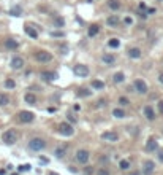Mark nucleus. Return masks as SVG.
<instances>
[{
	"label": "nucleus",
	"instance_id": "obj_1",
	"mask_svg": "<svg viewBox=\"0 0 163 175\" xmlns=\"http://www.w3.org/2000/svg\"><path fill=\"white\" fill-rule=\"evenodd\" d=\"M2 140L5 142L7 145H13L17 142V132L15 131V129H8V131H5L2 134Z\"/></svg>",
	"mask_w": 163,
	"mask_h": 175
},
{
	"label": "nucleus",
	"instance_id": "obj_2",
	"mask_svg": "<svg viewBox=\"0 0 163 175\" xmlns=\"http://www.w3.org/2000/svg\"><path fill=\"white\" fill-rule=\"evenodd\" d=\"M44 146H46V142L43 139H40V137H35V139H32L29 142V148L32 151H41L44 150Z\"/></svg>",
	"mask_w": 163,
	"mask_h": 175
},
{
	"label": "nucleus",
	"instance_id": "obj_3",
	"mask_svg": "<svg viewBox=\"0 0 163 175\" xmlns=\"http://www.w3.org/2000/svg\"><path fill=\"white\" fill-rule=\"evenodd\" d=\"M35 61H38L41 64H48V62L52 61V54L44 51V49H40V51L35 53Z\"/></svg>",
	"mask_w": 163,
	"mask_h": 175
},
{
	"label": "nucleus",
	"instance_id": "obj_4",
	"mask_svg": "<svg viewBox=\"0 0 163 175\" xmlns=\"http://www.w3.org/2000/svg\"><path fill=\"white\" fill-rule=\"evenodd\" d=\"M59 132H60L63 137H71V135L74 134V129H73L71 124H68V123H60Z\"/></svg>",
	"mask_w": 163,
	"mask_h": 175
},
{
	"label": "nucleus",
	"instance_id": "obj_5",
	"mask_svg": "<svg viewBox=\"0 0 163 175\" xmlns=\"http://www.w3.org/2000/svg\"><path fill=\"white\" fill-rule=\"evenodd\" d=\"M17 119H19L21 123H32L35 119V115L32 113V112H27V110H24V112L17 113Z\"/></svg>",
	"mask_w": 163,
	"mask_h": 175
},
{
	"label": "nucleus",
	"instance_id": "obj_6",
	"mask_svg": "<svg viewBox=\"0 0 163 175\" xmlns=\"http://www.w3.org/2000/svg\"><path fill=\"white\" fill-rule=\"evenodd\" d=\"M73 72H74V75H78V76H87L89 75V68H87V65H82V64L74 65Z\"/></svg>",
	"mask_w": 163,
	"mask_h": 175
},
{
	"label": "nucleus",
	"instance_id": "obj_7",
	"mask_svg": "<svg viewBox=\"0 0 163 175\" xmlns=\"http://www.w3.org/2000/svg\"><path fill=\"white\" fill-rule=\"evenodd\" d=\"M101 139L106 140V142H117L119 140V134L114 132V131H106V132L101 134Z\"/></svg>",
	"mask_w": 163,
	"mask_h": 175
},
{
	"label": "nucleus",
	"instance_id": "obj_8",
	"mask_svg": "<svg viewBox=\"0 0 163 175\" xmlns=\"http://www.w3.org/2000/svg\"><path fill=\"white\" fill-rule=\"evenodd\" d=\"M133 86H135V89H136V93H139V94H146L147 93V85L143 80H136L133 83Z\"/></svg>",
	"mask_w": 163,
	"mask_h": 175
},
{
	"label": "nucleus",
	"instance_id": "obj_9",
	"mask_svg": "<svg viewBox=\"0 0 163 175\" xmlns=\"http://www.w3.org/2000/svg\"><path fill=\"white\" fill-rule=\"evenodd\" d=\"M76 159L79 161V162L86 164L87 161H89V151L87 150H78L76 151Z\"/></svg>",
	"mask_w": 163,
	"mask_h": 175
},
{
	"label": "nucleus",
	"instance_id": "obj_10",
	"mask_svg": "<svg viewBox=\"0 0 163 175\" xmlns=\"http://www.w3.org/2000/svg\"><path fill=\"white\" fill-rule=\"evenodd\" d=\"M10 65H11L13 70H19V68H22V65H24V59L22 57H13Z\"/></svg>",
	"mask_w": 163,
	"mask_h": 175
},
{
	"label": "nucleus",
	"instance_id": "obj_11",
	"mask_svg": "<svg viewBox=\"0 0 163 175\" xmlns=\"http://www.w3.org/2000/svg\"><path fill=\"white\" fill-rule=\"evenodd\" d=\"M154 169H155V164H154V161H146V162H144L143 172H144V175H151V174L154 172Z\"/></svg>",
	"mask_w": 163,
	"mask_h": 175
},
{
	"label": "nucleus",
	"instance_id": "obj_12",
	"mask_svg": "<svg viewBox=\"0 0 163 175\" xmlns=\"http://www.w3.org/2000/svg\"><path fill=\"white\" fill-rule=\"evenodd\" d=\"M119 22H120V19H119V16H116V15H111L108 19H106V24L109 27H117Z\"/></svg>",
	"mask_w": 163,
	"mask_h": 175
},
{
	"label": "nucleus",
	"instance_id": "obj_13",
	"mask_svg": "<svg viewBox=\"0 0 163 175\" xmlns=\"http://www.w3.org/2000/svg\"><path fill=\"white\" fill-rule=\"evenodd\" d=\"M146 150L151 153V151H157L158 150V143H157V140H154V139H151V140H147V143H146Z\"/></svg>",
	"mask_w": 163,
	"mask_h": 175
},
{
	"label": "nucleus",
	"instance_id": "obj_14",
	"mask_svg": "<svg viewBox=\"0 0 163 175\" xmlns=\"http://www.w3.org/2000/svg\"><path fill=\"white\" fill-rule=\"evenodd\" d=\"M128 57L139 59V57H141V49H139V48H130L128 49Z\"/></svg>",
	"mask_w": 163,
	"mask_h": 175
},
{
	"label": "nucleus",
	"instance_id": "obj_15",
	"mask_svg": "<svg viewBox=\"0 0 163 175\" xmlns=\"http://www.w3.org/2000/svg\"><path fill=\"white\" fill-rule=\"evenodd\" d=\"M144 115H146L147 119H155V113H154V108L151 107V105H147V107H144Z\"/></svg>",
	"mask_w": 163,
	"mask_h": 175
},
{
	"label": "nucleus",
	"instance_id": "obj_16",
	"mask_svg": "<svg viewBox=\"0 0 163 175\" xmlns=\"http://www.w3.org/2000/svg\"><path fill=\"white\" fill-rule=\"evenodd\" d=\"M17 46H19V43H17L16 40H13V38H7L5 40V48H8V49H16Z\"/></svg>",
	"mask_w": 163,
	"mask_h": 175
},
{
	"label": "nucleus",
	"instance_id": "obj_17",
	"mask_svg": "<svg viewBox=\"0 0 163 175\" xmlns=\"http://www.w3.org/2000/svg\"><path fill=\"white\" fill-rule=\"evenodd\" d=\"M44 78L46 81H54V80H57V73L55 72H43V75H41Z\"/></svg>",
	"mask_w": 163,
	"mask_h": 175
},
{
	"label": "nucleus",
	"instance_id": "obj_18",
	"mask_svg": "<svg viewBox=\"0 0 163 175\" xmlns=\"http://www.w3.org/2000/svg\"><path fill=\"white\" fill-rule=\"evenodd\" d=\"M24 30H25V34L29 35L30 38H33V40H35V38H38V32H36L35 29H32L30 26H25V29H24Z\"/></svg>",
	"mask_w": 163,
	"mask_h": 175
},
{
	"label": "nucleus",
	"instance_id": "obj_19",
	"mask_svg": "<svg viewBox=\"0 0 163 175\" xmlns=\"http://www.w3.org/2000/svg\"><path fill=\"white\" fill-rule=\"evenodd\" d=\"M101 59H103V62H105V64H108V65L114 64V61H116V57L113 56V54H108V53H105L103 56H101Z\"/></svg>",
	"mask_w": 163,
	"mask_h": 175
},
{
	"label": "nucleus",
	"instance_id": "obj_20",
	"mask_svg": "<svg viewBox=\"0 0 163 175\" xmlns=\"http://www.w3.org/2000/svg\"><path fill=\"white\" fill-rule=\"evenodd\" d=\"M98 32H100V26L98 24H92L89 27V37H95Z\"/></svg>",
	"mask_w": 163,
	"mask_h": 175
},
{
	"label": "nucleus",
	"instance_id": "obj_21",
	"mask_svg": "<svg viewBox=\"0 0 163 175\" xmlns=\"http://www.w3.org/2000/svg\"><path fill=\"white\" fill-rule=\"evenodd\" d=\"M25 102L29 104V105H35V104H36V97H35V94L27 93V94H25Z\"/></svg>",
	"mask_w": 163,
	"mask_h": 175
},
{
	"label": "nucleus",
	"instance_id": "obj_22",
	"mask_svg": "<svg viewBox=\"0 0 163 175\" xmlns=\"http://www.w3.org/2000/svg\"><path fill=\"white\" fill-rule=\"evenodd\" d=\"M8 104H10V97L7 94L0 93V107H7Z\"/></svg>",
	"mask_w": 163,
	"mask_h": 175
},
{
	"label": "nucleus",
	"instance_id": "obj_23",
	"mask_svg": "<svg viewBox=\"0 0 163 175\" xmlns=\"http://www.w3.org/2000/svg\"><path fill=\"white\" fill-rule=\"evenodd\" d=\"M113 80H114V83H122L125 80V75H124L122 72H117V73H114Z\"/></svg>",
	"mask_w": 163,
	"mask_h": 175
},
{
	"label": "nucleus",
	"instance_id": "obj_24",
	"mask_svg": "<svg viewBox=\"0 0 163 175\" xmlns=\"http://www.w3.org/2000/svg\"><path fill=\"white\" fill-rule=\"evenodd\" d=\"M108 7L111 8V10H119V8H120V2H119V0H109Z\"/></svg>",
	"mask_w": 163,
	"mask_h": 175
},
{
	"label": "nucleus",
	"instance_id": "obj_25",
	"mask_svg": "<svg viewBox=\"0 0 163 175\" xmlns=\"http://www.w3.org/2000/svg\"><path fill=\"white\" fill-rule=\"evenodd\" d=\"M113 115H114L116 118H124L125 116V112H124L122 108H114L113 110Z\"/></svg>",
	"mask_w": 163,
	"mask_h": 175
},
{
	"label": "nucleus",
	"instance_id": "obj_26",
	"mask_svg": "<svg viewBox=\"0 0 163 175\" xmlns=\"http://www.w3.org/2000/svg\"><path fill=\"white\" fill-rule=\"evenodd\" d=\"M92 86H94L95 89H103V88H105V83L100 81V80H94V81H92Z\"/></svg>",
	"mask_w": 163,
	"mask_h": 175
},
{
	"label": "nucleus",
	"instance_id": "obj_27",
	"mask_svg": "<svg viewBox=\"0 0 163 175\" xmlns=\"http://www.w3.org/2000/svg\"><path fill=\"white\" fill-rule=\"evenodd\" d=\"M108 45H109L111 48H119L120 46V41H119V38H111L108 41Z\"/></svg>",
	"mask_w": 163,
	"mask_h": 175
},
{
	"label": "nucleus",
	"instance_id": "obj_28",
	"mask_svg": "<svg viewBox=\"0 0 163 175\" xmlns=\"http://www.w3.org/2000/svg\"><path fill=\"white\" fill-rule=\"evenodd\" d=\"M54 24H55V27H63L65 26V21H63V18H54Z\"/></svg>",
	"mask_w": 163,
	"mask_h": 175
},
{
	"label": "nucleus",
	"instance_id": "obj_29",
	"mask_svg": "<svg viewBox=\"0 0 163 175\" xmlns=\"http://www.w3.org/2000/svg\"><path fill=\"white\" fill-rule=\"evenodd\" d=\"M119 167L122 169V170H128L130 169V162H128L127 159H122V161H120V164H119Z\"/></svg>",
	"mask_w": 163,
	"mask_h": 175
},
{
	"label": "nucleus",
	"instance_id": "obj_30",
	"mask_svg": "<svg viewBox=\"0 0 163 175\" xmlns=\"http://www.w3.org/2000/svg\"><path fill=\"white\" fill-rule=\"evenodd\" d=\"M21 7H13L11 10H10V15H13V16H19L21 15Z\"/></svg>",
	"mask_w": 163,
	"mask_h": 175
},
{
	"label": "nucleus",
	"instance_id": "obj_31",
	"mask_svg": "<svg viewBox=\"0 0 163 175\" xmlns=\"http://www.w3.org/2000/svg\"><path fill=\"white\" fill-rule=\"evenodd\" d=\"M55 156H57V158H63V156H65V148H63V146L55 148Z\"/></svg>",
	"mask_w": 163,
	"mask_h": 175
},
{
	"label": "nucleus",
	"instance_id": "obj_32",
	"mask_svg": "<svg viewBox=\"0 0 163 175\" xmlns=\"http://www.w3.org/2000/svg\"><path fill=\"white\" fill-rule=\"evenodd\" d=\"M16 86V83L11 80V78H8V80L5 81V88H8V89H13V88Z\"/></svg>",
	"mask_w": 163,
	"mask_h": 175
},
{
	"label": "nucleus",
	"instance_id": "obj_33",
	"mask_svg": "<svg viewBox=\"0 0 163 175\" xmlns=\"http://www.w3.org/2000/svg\"><path fill=\"white\" fill-rule=\"evenodd\" d=\"M119 104L122 105V107H127V105L130 104V100H128L127 97H124V96H122V97H119Z\"/></svg>",
	"mask_w": 163,
	"mask_h": 175
},
{
	"label": "nucleus",
	"instance_id": "obj_34",
	"mask_svg": "<svg viewBox=\"0 0 163 175\" xmlns=\"http://www.w3.org/2000/svg\"><path fill=\"white\" fill-rule=\"evenodd\" d=\"M78 96H79V97H84V96H86V97H89V96H90V91H87V89H79Z\"/></svg>",
	"mask_w": 163,
	"mask_h": 175
},
{
	"label": "nucleus",
	"instance_id": "obj_35",
	"mask_svg": "<svg viewBox=\"0 0 163 175\" xmlns=\"http://www.w3.org/2000/svg\"><path fill=\"white\" fill-rule=\"evenodd\" d=\"M84 174L86 175H92L94 174V167H92V165H87V167L84 169Z\"/></svg>",
	"mask_w": 163,
	"mask_h": 175
},
{
	"label": "nucleus",
	"instance_id": "obj_36",
	"mask_svg": "<svg viewBox=\"0 0 163 175\" xmlns=\"http://www.w3.org/2000/svg\"><path fill=\"white\" fill-rule=\"evenodd\" d=\"M19 170H21V172H27V170H30V164H24V165H19Z\"/></svg>",
	"mask_w": 163,
	"mask_h": 175
},
{
	"label": "nucleus",
	"instance_id": "obj_37",
	"mask_svg": "<svg viewBox=\"0 0 163 175\" xmlns=\"http://www.w3.org/2000/svg\"><path fill=\"white\" fill-rule=\"evenodd\" d=\"M157 158H158V161H160V162H163V150H158Z\"/></svg>",
	"mask_w": 163,
	"mask_h": 175
},
{
	"label": "nucleus",
	"instance_id": "obj_38",
	"mask_svg": "<svg viewBox=\"0 0 163 175\" xmlns=\"http://www.w3.org/2000/svg\"><path fill=\"white\" fill-rule=\"evenodd\" d=\"M98 175H109V172L106 169H98Z\"/></svg>",
	"mask_w": 163,
	"mask_h": 175
},
{
	"label": "nucleus",
	"instance_id": "obj_39",
	"mask_svg": "<svg viewBox=\"0 0 163 175\" xmlns=\"http://www.w3.org/2000/svg\"><path fill=\"white\" fill-rule=\"evenodd\" d=\"M158 112L163 115V100H160V102H158Z\"/></svg>",
	"mask_w": 163,
	"mask_h": 175
},
{
	"label": "nucleus",
	"instance_id": "obj_40",
	"mask_svg": "<svg viewBox=\"0 0 163 175\" xmlns=\"http://www.w3.org/2000/svg\"><path fill=\"white\" fill-rule=\"evenodd\" d=\"M67 118H68V121H73V123L76 121V118H74V116H73L71 113H68V116H67Z\"/></svg>",
	"mask_w": 163,
	"mask_h": 175
},
{
	"label": "nucleus",
	"instance_id": "obj_41",
	"mask_svg": "<svg viewBox=\"0 0 163 175\" xmlns=\"http://www.w3.org/2000/svg\"><path fill=\"white\" fill-rule=\"evenodd\" d=\"M103 105H105V100H100V102L95 104V107H103Z\"/></svg>",
	"mask_w": 163,
	"mask_h": 175
},
{
	"label": "nucleus",
	"instance_id": "obj_42",
	"mask_svg": "<svg viewBox=\"0 0 163 175\" xmlns=\"http://www.w3.org/2000/svg\"><path fill=\"white\" fill-rule=\"evenodd\" d=\"M158 81H160L162 85H163V73H160V75H158Z\"/></svg>",
	"mask_w": 163,
	"mask_h": 175
},
{
	"label": "nucleus",
	"instance_id": "obj_43",
	"mask_svg": "<svg viewBox=\"0 0 163 175\" xmlns=\"http://www.w3.org/2000/svg\"><path fill=\"white\" fill-rule=\"evenodd\" d=\"M125 24H132V19H130V18H125Z\"/></svg>",
	"mask_w": 163,
	"mask_h": 175
},
{
	"label": "nucleus",
	"instance_id": "obj_44",
	"mask_svg": "<svg viewBox=\"0 0 163 175\" xmlns=\"http://www.w3.org/2000/svg\"><path fill=\"white\" fill-rule=\"evenodd\" d=\"M48 175H57V174H55V172H49Z\"/></svg>",
	"mask_w": 163,
	"mask_h": 175
},
{
	"label": "nucleus",
	"instance_id": "obj_45",
	"mask_svg": "<svg viewBox=\"0 0 163 175\" xmlns=\"http://www.w3.org/2000/svg\"><path fill=\"white\" fill-rule=\"evenodd\" d=\"M132 175H139V174H138V172H133V174H132Z\"/></svg>",
	"mask_w": 163,
	"mask_h": 175
},
{
	"label": "nucleus",
	"instance_id": "obj_46",
	"mask_svg": "<svg viewBox=\"0 0 163 175\" xmlns=\"http://www.w3.org/2000/svg\"><path fill=\"white\" fill-rule=\"evenodd\" d=\"M158 2H163V0H158Z\"/></svg>",
	"mask_w": 163,
	"mask_h": 175
},
{
	"label": "nucleus",
	"instance_id": "obj_47",
	"mask_svg": "<svg viewBox=\"0 0 163 175\" xmlns=\"http://www.w3.org/2000/svg\"><path fill=\"white\" fill-rule=\"evenodd\" d=\"M89 2H92V0H89Z\"/></svg>",
	"mask_w": 163,
	"mask_h": 175
},
{
	"label": "nucleus",
	"instance_id": "obj_48",
	"mask_svg": "<svg viewBox=\"0 0 163 175\" xmlns=\"http://www.w3.org/2000/svg\"><path fill=\"white\" fill-rule=\"evenodd\" d=\"M13 175H16V174H13Z\"/></svg>",
	"mask_w": 163,
	"mask_h": 175
},
{
	"label": "nucleus",
	"instance_id": "obj_49",
	"mask_svg": "<svg viewBox=\"0 0 163 175\" xmlns=\"http://www.w3.org/2000/svg\"><path fill=\"white\" fill-rule=\"evenodd\" d=\"M162 62H163V59H162Z\"/></svg>",
	"mask_w": 163,
	"mask_h": 175
}]
</instances>
